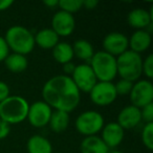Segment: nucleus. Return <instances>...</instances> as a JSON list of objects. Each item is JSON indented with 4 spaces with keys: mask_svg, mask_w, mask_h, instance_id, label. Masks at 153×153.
<instances>
[{
    "mask_svg": "<svg viewBox=\"0 0 153 153\" xmlns=\"http://www.w3.org/2000/svg\"><path fill=\"white\" fill-rule=\"evenodd\" d=\"M51 51H53V57L55 61L62 65L72 62V59L74 57L72 45L68 42H59Z\"/></svg>",
    "mask_w": 153,
    "mask_h": 153,
    "instance_id": "nucleus-21",
    "label": "nucleus"
},
{
    "mask_svg": "<svg viewBox=\"0 0 153 153\" xmlns=\"http://www.w3.org/2000/svg\"><path fill=\"white\" fill-rule=\"evenodd\" d=\"M43 4L48 9H55L59 5V0H45V1H43Z\"/></svg>",
    "mask_w": 153,
    "mask_h": 153,
    "instance_id": "nucleus-35",
    "label": "nucleus"
},
{
    "mask_svg": "<svg viewBox=\"0 0 153 153\" xmlns=\"http://www.w3.org/2000/svg\"><path fill=\"white\" fill-rule=\"evenodd\" d=\"M10 51L26 56L34 51L35 34L22 25H13L7 30L3 37Z\"/></svg>",
    "mask_w": 153,
    "mask_h": 153,
    "instance_id": "nucleus-2",
    "label": "nucleus"
},
{
    "mask_svg": "<svg viewBox=\"0 0 153 153\" xmlns=\"http://www.w3.org/2000/svg\"><path fill=\"white\" fill-rule=\"evenodd\" d=\"M70 79L80 92H86V94H89L94 86L98 83V80L88 63L76 65L74 72L70 76Z\"/></svg>",
    "mask_w": 153,
    "mask_h": 153,
    "instance_id": "nucleus-7",
    "label": "nucleus"
},
{
    "mask_svg": "<svg viewBox=\"0 0 153 153\" xmlns=\"http://www.w3.org/2000/svg\"><path fill=\"white\" fill-rule=\"evenodd\" d=\"M3 62H4L7 70L14 72V74H19V72L24 71L28 66L26 56L15 53H10Z\"/></svg>",
    "mask_w": 153,
    "mask_h": 153,
    "instance_id": "nucleus-22",
    "label": "nucleus"
},
{
    "mask_svg": "<svg viewBox=\"0 0 153 153\" xmlns=\"http://www.w3.org/2000/svg\"><path fill=\"white\" fill-rule=\"evenodd\" d=\"M11 96V89L5 82L0 81V103Z\"/></svg>",
    "mask_w": 153,
    "mask_h": 153,
    "instance_id": "nucleus-31",
    "label": "nucleus"
},
{
    "mask_svg": "<svg viewBox=\"0 0 153 153\" xmlns=\"http://www.w3.org/2000/svg\"><path fill=\"white\" fill-rule=\"evenodd\" d=\"M58 7H60V11L72 15L74 13H76L83 9V0H59Z\"/></svg>",
    "mask_w": 153,
    "mask_h": 153,
    "instance_id": "nucleus-24",
    "label": "nucleus"
},
{
    "mask_svg": "<svg viewBox=\"0 0 153 153\" xmlns=\"http://www.w3.org/2000/svg\"><path fill=\"white\" fill-rule=\"evenodd\" d=\"M69 122V113L64 112V111L53 110L51 120H49L48 126L51 131H53L55 133H61L67 129Z\"/></svg>",
    "mask_w": 153,
    "mask_h": 153,
    "instance_id": "nucleus-23",
    "label": "nucleus"
},
{
    "mask_svg": "<svg viewBox=\"0 0 153 153\" xmlns=\"http://www.w3.org/2000/svg\"><path fill=\"white\" fill-rule=\"evenodd\" d=\"M151 42H152L151 33L146 30H135L130 36V38H128L129 51L138 53V55L145 53L150 47Z\"/></svg>",
    "mask_w": 153,
    "mask_h": 153,
    "instance_id": "nucleus-16",
    "label": "nucleus"
},
{
    "mask_svg": "<svg viewBox=\"0 0 153 153\" xmlns=\"http://www.w3.org/2000/svg\"><path fill=\"white\" fill-rule=\"evenodd\" d=\"M55 153H62V152H55Z\"/></svg>",
    "mask_w": 153,
    "mask_h": 153,
    "instance_id": "nucleus-37",
    "label": "nucleus"
},
{
    "mask_svg": "<svg viewBox=\"0 0 153 153\" xmlns=\"http://www.w3.org/2000/svg\"><path fill=\"white\" fill-rule=\"evenodd\" d=\"M51 30L60 37H68L76 28L74 15L63 11H58L51 19Z\"/></svg>",
    "mask_w": 153,
    "mask_h": 153,
    "instance_id": "nucleus-12",
    "label": "nucleus"
},
{
    "mask_svg": "<svg viewBox=\"0 0 153 153\" xmlns=\"http://www.w3.org/2000/svg\"><path fill=\"white\" fill-rule=\"evenodd\" d=\"M10 132H11V125L7 124V122L0 120V140L7 138Z\"/></svg>",
    "mask_w": 153,
    "mask_h": 153,
    "instance_id": "nucleus-30",
    "label": "nucleus"
},
{
    "mask_svg": "<svg viewBox=\"0 0 153 153\" xmlns=\"http://www.w3.org/2000/svg\"><path fill=\"white\" fill-rule=\"evenodd\" d=\"M132 86L133 83L127 80L121 79L114 84L115 91H117V96H129L130 92H131Z\"/></svg>",
    "mask_w": 153,
    "mask_h": 153,
    "instance_id": "nucleus-26",
    "label": "nucleus"
},
{
    "mask_svg": "<svg viewBox=\"0 0 153 153\" xmlns=\"http://www.w3.org/2000/svg\"><path fill=\"white\" fill-rule=\"evenodd\" d=\"M10 49L7 47V44L5 42L4 38L2 36H0V62H3L5 58L9 56Z\"/></svg>",
    "mask_w": 153,
    "mask_h": 153,
    "instance_id": "nucleus-29",
    "label": "nucleus"
},
{
    "mask_svg": "<svg viewBox=\"0 0 153 153\" xmlns=\"http://www.w3.org/2000/svg\"><path fill=\"white\" fill-rule=\"evenodd\" d=\"M103 48L107 53L117 58L129 49L128 45V37L125 34L119 32L109 33L103 39Z\"/></svg>",
    "mask_w": 153,
    "mask_h": 153,
    "instance_id": "nucleus-11",
    "label": "nucleus"
},
{
    "mask_svg": "<svg viewBox=\"0 0 153 153\" xmlns=\"http://www.w3.org/2000/svg\"><path fill=\"white\" fill-rule=\"evenodd\" d=\"M142 122L140 109L133 105L125 106L117 114V123L124 130H130L135 128Z\"/></svg>",
    "mask_w": 153,
    "mask_h": 153,
    "instance_id": "nucleus-15",
    "label": "nucleus"
},
{
    "mask_svg": "<svg viewBox=\"0 0 153 153\" xmlns=\"http://www.w3.org/2000/svg\"><path fill=\"white\" fill-rule=\"evenodd\" d=\"M131 105L143 108L146 105L153 103V84L150 80H138L134 82L129 94Z\"/></svg>",
    "mask_w": 153,
    "mask_h": 153,
    "instance_id": "nucleus-8",
    "label": "nucleus"
},
{
    "mask_svg": "<svg viewBox=\"0 0 153 153\" xmlns=\"http://www.w3.org/2000/svg\"><path fill=\"white\" fill-rule=\"evenodd\" d=\"M127 22L131 27L135 28V30H148V28L151 27L153 22L152 10L147 11V10L140 9V7L133 9L128 14Z\"/></svg>",
    "mask_w": 153,
    "mask_h": 153,
    "instance_id": "nucleus-14",
    "label": "nucleus"
},
{
    "mask_svg": "<svg viewBox=\"0 0 153 153\" xmlns=\"http://www.w3.org/2000/svg\"><path fill=\"white\" fill-rule=\"evenodd\" d=\"M142 143L148 150L153 149V123L145 124L140 134Z\"/></svg>",
    "mask_w": 153,
    "mask_h": 153,
    "instance_id": "nucleus-25",
    "label": "nucleus"
},
{
    "mask_svg": "<svg viewBox=\"0 0 153 153\" xmlns=\"http://www.w3.org/2000/svg\"><path fill=\"white\" fill-rule=\"evenodd\" d=\"M72 51H74V57L83 61L84 63H89L96 53L91 43L85 39H78L74 41L72 45Z\"/></svg>",
    "mask_w": 153,
    "mask_h": 153,
    "instance_id": "nucleus-19",
    "label": "nucleus"
},
{
    "mask_svg": "<svg viewBox=\"0 0 153 153\" xmlns=\"http://www.w3.org/2000/svg\"><path fill=\"white\" fill-rule=\"evenodd\" d=\"M91 102L97 106H108L117 98L114 84L112 82H98L89 92Z\"/></svg>",
    "mask_w": 153,
    "mask_h": 153,
    "instance_id": "nucleus-9",
    "label": "nucleus"
},
{
    "mask_svg": "<svg viewBox=\"0 0 153 153\" xmlns=\"http://www.w3.org/2000/svg\"><path fill=\"white\" fill-rule=\"evenodd\" d=\"M88 64L98 82H112L117 76V58L104 51H96Z\"/></svg>",
    "mask_w": 153,
    "mask_h": 153,
    "instance_id": "nucleus-4",
    "label": "nucleus"
},
{
    "mask_svg": "<svg viewBox=\"0 0 153 153\" xmlns=\"http://www.w3.org/2000/svg\"><path fill=\"white\" fill-rule=\"evenodd\" d=\"M30 104L21 96H10L0 103V120L10 125L22 123L27 117Z\"/></svg>",
    "mask_w": 153,
    "mask_h": 153,
    "instance_id": "nucleus-3",
    "label": "nucleus"
},
{
    "mask_svg": "<svg viewBox=\"0 0 153 153\" xmlns=\"http://www.w3.org/2000/svg\"><path fill=\"white\" fill-rule=\"evenodd\" d=\"M104 125V117L96 110H87L80 113L74 122L76 131L85 137L100 133Z\"/></svg>",
    "mask_w": 153,
    "mask_h": 153,
    "instance_id": "nucleus-6",
    "label": "nucleus"
},
{
    "mask_svg": "<svg viewBox=\"0 0 153 153\" xmlns=\"http://www.w3.org/2000/svg\"><path fill=\"white\" fill-rule=\"evenodd\" d=\"M60 42V38L51 28H43L35 34V44L43 49H53Z\"/></svg>",
    "mask_w": 153,
    "mask_h": 153,
    "instance_id": "nucleus-17",
    "label": "nucleus"
},
{
    "mask_svg": "<svg viewBox=\"0 0 153 153\" xmlns=\"http://www.w3.org/2000/svg\"><path fill=\"white\" fill-rule=\"evenodd\" d=\"M53 109L44 101H37L30 105L27 117L30 124L35 128H43L48 125Z\"/></svg>",
    "mask_w": 153,
    "mask_h": 153,
    "instance_id": "nucleus-10",
    "label": "nucleus"
},
{
    "mask_svg": "<svg viewBox=\"0 0 153 153\" xmlns=\"http://www.w3.org/2000/svg\"><path fill=\"white\" fill-rule=\"evenodd\" d=\"M142 65V56L128 49L117 58V76H121V79L134 83L140 80L143 74Z\"/></svg>",
    "mask_w": 153,
    "mask_h": 153,
    "instance_id": "nucleus-5",
    "label": "nucleus"
},
{
    "mask_svg": "<svg viewBox=\"0 0 153 153\" xmlns=\"http://www.w3.org/2000/svg\"><path fill=\"white\" fill-rule=\"evenodd\" d=\"M81 153H108L109 149L98 135L86 136L80 145Z\"/></svg>",
    "mask_w": 153,
    "mask_h": 153,
    "instance_id": "nucleus-18",
    "label": "nucleus"
},
{
    "mask_svg": "<svg viewBox=\"0 0 153 153\" xmlns=\"http://www.w3.org/2000/svg\"><path fill=\"white\" fill-rule=\"evenodd\" d=\"M142 71L143 74L147 76V80H150L153 78V55L147 56L145 59H143V65H142Z\"/></svg>",
    "mask_w": 153,
    "mask_h": 153,
    "instance_id": "nucleus-27",
    "label": "nucleus"
},
{
    "mask_svg": "<svg viewBox=\"0 0 153 153\" xmlns=\"http://www.w3.org/2000/svg\"><path fill=\"white\" fill-rule=\"evenodd\" d=\"M98 5V0H83V7H85L86 10H94Z\"/></svg>",
    "mask_w": 153,
    "mask_h": 153,
    "instance_id": "nucleus-32",
    "label": "nucleus"
},
{
    "mask_svg": "<svg viewBox=\"0 0 153 153\" xmlns=\"http://www.w3.org/2000/svg\"><path fill=\"white\" fill-rule=\"evenodd\" d=\"M14 4V1L12 0H0V12L7 11Z\"/></svg>",
    "mask_w": 153,
    "mask_h": 153,
    "instance_id": "nucleus-34",
    "label": "nucleus"
},
{
    "mask_svg": "<svg viewBox=\"0 0 153 153\" xmlns=\"http://www.w3.org/2000/svg\"><path fill=\"white\" fill-rule=\"evenodd\" d=\"M74 68H76V65H74L72 62H69V63H66L63 65V71H64V74L67 76H70L74 72Z\"/></svg>",
    "mask_w": 153,
    "mask_h": 153,
    "instance_id": "nucleus-33",
    "label": "nucleus"
},
{
    "mask_svg": "<svg viewBox=\"0 0 153 153\" xmlns=\"http://www.w3.org/2000/svg\"><path fill=\"white\" fill-rule=\"evenodd\" d=\"M140 117L145 124L153 123V103L140 108Z\"/></svg>",
    "mask_w": 153,
    "mask_h": 153,
    "instance_id": "nucleus-28",
    "label": "nucleus"
},
{
    "mask_svg": "<svg viewBox=\"0 0 153 153\" xmlns=\"http://www.w3.org/2000/svg\"><path fill=\"white\" fill-rule=\"evenodd\" d=\"M108 153H124V152H122V151H120V150H117V149H112V150H109Z\"/></svg>",
    "mask_w": 153,
    "mask_h": 153,
    "instance_id": "nucleus-36",
    "label": "nucleus"
},
{
    "mask_svg": "<svg viewBox=\"0 0 153 153\" xmlns=\"http://www.w3.org/2000/svg\"><path fill=\"white\" fill-rule=\"evenodd\" d=\"M124 136H125V130L117 122H110L104 125L101 131L100 137L108 147L109 150H112L121 145L124 140Z\"/></svg>",
    "mask_w": 153,
    "mask_h": 153,
    "instance_id": "nucleus-13",
    "label": "nucleus"
},
{
    "mask_svg": "<svg viewBox=\"0 0 153 153\" xmlns=\"http://www.w3.org/2000/svg\"><path fill=\"white\" fill-rule=\"evenodd\" d=\"M42 98L53 110L70 113L79 106L81 92L70 76L58 74L45 82L42 88Z\"/></svg>",
    "mask_w": 153,
    "mask_h": 153,
    "instance_id": "nucleus-1",
    "label": "nucleus"
},
{
    "mask_svg": "<svg viewBox=\"0 0 153 153\" xmlns=\"http://www.w3.org/2000/svg\"><path fill=\"white\" fill-rule=\"evenodd\" d=\"M26 149L27 153H53L51 143L39 134H35L28 138Z\"/></svg>",
    "mask_w": 153,
    "mask_h": 153,
    "instance_id": "nucleus-20",
    "label": "nucleus"
}]
</instances>
